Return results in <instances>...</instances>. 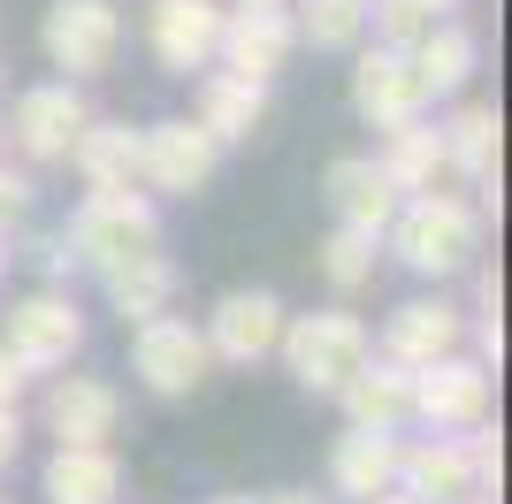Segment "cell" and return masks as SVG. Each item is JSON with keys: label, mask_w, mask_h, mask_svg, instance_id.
Segmentation results:
<instances>
[{"label": "cell", "mask_w": 512, "mask_h": 504, "mask_svg": "<svg viewBox=\"0 0 512 504\" xmlns=\"http://www.w3.org/2000/svg\"><path fill=\"white\" fill-rule=\"evenodd\" d=\"M482 214H474V199H459V191H413V199H398V214H390L383 245L406 260L413 275H428V283H451V275H467L474 260H482Z\"/></svg>", "instance_id": "obj_1"}, {"label": "cell", "mask_w": 512, "mask_h": 504, "mask_svg": "<svg viewBox=\"0 0 512 504\" xmlns=\"http://www.w3.org/2000/svg\"><path fill=\"white\" fill-rule=\"evenodd\" d=\"M62 245L77 252V268H85V275H115V268H130L138 252L161 245V207L146 199V184L85 191V207L62 222Z\"/></svg>", "instance_id": "obj_2"}, {"label": "cell", "mask_w": 512, "mask_h": 504, "mask_svg": "<svg viewBox=\"0 0 512 504\" xmlns=\"http://www.w3.org/2000/svg\"><path fill=\"white\" fill-rule=\"evenodd\" d=\"M276 352H283V367H291V382H299V390H314V398H337L344 382L367 367L375 336H367L360 314L329 306V314H283Z\"/></svg>", "instance_id": "obj_3"}, {"label": "cell", "mask_w": 512, "mask_h": 504, "mask_svg": "<svg viewBox=\"0 0 512 504\" xmlns=\"http://www.w3.org/2000/svg\"><path fill=\"white\" fill-rule=\"evenodd\" d=\"M130 375L146 382L153 398H192L199 382L214 375V352H207V329H192L184 314H146L130 321Z\"/></svg>", "instance_id": "obj_4"}, {"label": "cell", "mask_w": 512, "mask_h": 504, "mask_svg": "<svg viewBox=\"0 0 512 504\" xmlns=\"http://www.w3.org/2000/svg\"><path fill=\"white\" fill-rule=\"evenodd\" d=\"M39 46L69 84L107 77L115 54H123V8H115V0H54L46 23H39Z\"/></svg>", "instance_id": "obj_5"}, {"label": "cell", "mask_w": 512, "mask_h": 504, "mask_svg": "<svg viewBox=\"0 0 512 504\" xmlns=\"http://www.w3.org/2000/svg\"><path fill=\"white\" fill-rule=\"evenodd\" d=\"M0 344H8L31 375H54V367H69V359L85 352V306H77L62 283H46V291H31V298L8 306Z\"/></svg>", "instance_id": "obj_6"}, {"label": "cell", "mask_w": 512, "mask_h": 504, "mask_svg": "<svg viewBox=\"0 0 512 504\" xmlns=\"http://www.w3.org/2000/svg\"><path fill=\"white\" fill-rule=\"evenodd\" d=\"M490 398H497V375L467 344L428 359V367H413V420L421 428H444V436L451 428H474V420H490Z\"/></svg>", "instance_id": "obj_7"}, {"label": "cell", "mask_w": 512, "mask_h": 504, "mask_svg": "<svg viewBox=\"0 0 512 504\" xmlns=\"http://www.w3.org/2000/svg\"><path fill=\"white\" fill-rule=\"evenodd\" d=\"M214 168H222V146H214L192 115H169V123L138 130V184H146V191L192 199V191L214 184Z\"/></svg>", "instance_id": "obj_8"}, {"label": "cell", "mask_w": 512, "mask_h": 504, "mask_svg": "<svg viewBox=\"0 0 512 504\" xmlns=\"http://www.w3.org/2000/svg\"><path fill=\"white\" fill-rule=\"evenodd\" d=\"M85 123H92V107L69 77L31 84V92H16V107H8V138H16L23 161H69V146H77Z\"/></svg>", "instance_id": "obj_9"}, {"label": "cell", "mask_w": 512, "mask_h": 504, "mask_svg": "<svg viewBox=\"0 0 512 504\" xmlns=\"http://www.w3.org/2000/svg\"><path fill=\"white\" fill-rule=\"evenodd\" d=\"M199 329H207L214 367H260L283 336V298L276 291H230V298H214V314Z\"/></svg>", "instance_id": "obj_10"}, {"label": "cell", "mask_w": 512, "mask_h": 504, "mask_svg": "<svg viewBox=\"0 0 512 504\" xmlns=\"http://www.w3.org/2000/svg\"><path fill=\"white\" fill-rule=\"evenodd\" d=\"M222 0H153L146 8V46L153 62L169 69V77H192V69L214 62V46H222Z\"/></svg>", "instance_id": "obj_11"}, {"label": "cell", "mask_w": 512, "mask_h": 504, "mask_svg": "<svg viewBox=\"0 0 512 504\" xmlns=\"http://www.w3.org/2000/svg\"><path fill=\"white\" fill-rule=\"evenodd\" d=\"M352 107H360V123H375V130L406 123V115H428L406 46H383V39L360 46V62H352Z\"/></svg>", "instance_id": "obj_12"}, {"label": "cell", "mask_w": 512, "mask_h": 504, "mask_svg": "<svg viewBox=\"0 0 512 504\" xmlns=\"http://www.w3.org/2000/svg\"><path fill=\"white\" fill-rule=\"evenodd\" d=\"M406 497L421 504H451V497H482V482H474V459H467V436L459 428H428L421 443H398V482Z\"/></svg>", "instance_id": "obj_13"}, {"label": "cell", "mask_w": 512, "mask_h": 504, "mask_svg": "<svg viewBox=\"0 0 512 504\" xmlns=\"http://www.w3.org/2000/svg\"><path fill=\"white\" fill-rule=\"evenodd\" d=\"M291 46H299L291 8H230V16H222V46H214V62L237 69V77L268 84L283 62H291Z\"/></svg>", "instance_id": "obj_14"}, {"label": "cell", "mask_w": 512, "mask_h": 504, "mask_svg": "<svg viewBox=\"0 0 512 504\" xmlns=\"http://www.w3.org/2000/svg\"><path fill=\"white\" fill-rule=\"evenodd\" d=\"M459 344H467V306H451L444 291L406 298V306L383 321V359H398V367H428V359L459 352Z\"/></svg>", "instance_id": "obj_15"}, {"label": "cell", "mask_w": 512, "mask_h": 504, "mask_svg": "<svg viewBox=\"0 0 512 504\" xmlns=\"http://www.w3.org/2000/svg\"><path fill=\"white\" fill-rule=\"evenodd\" d=\"M321 199H329V214H337V230H360V237H383L390 214H398V191H390V176L375 168V153H344V161H329Z\"/></svg>", "instance_id": "obj_16"}, {"label": "cell", "mask_w": 512, "mask_h": 504, "mask_svg": "<svg viewBox=\"0 0 512 504\" xmlns=\"http://www.w3.org/2000/svg\"><path fill=\"white\" fill-rule=\"evenodd\" d=\"M199 130H207L214 146H245L260 123H268V84L260 77H237V69H199Z\"/></svg>", "instance_id": "obj_17"}, {"label": "cell", "mask_w": 512, "mask_h": 504, "mask_svg": "<svg viewBox=\"0 0 512 504\" xmlns=\"http://www.w3.org/2000/svg\"><path fill=\"white\" fill-rule=\"evenodd\" d=\"M123 428V398L100 375H62L46 390V436L54 443H107Z\"/></svg>", "instance_id": "obj_18"}, {"label": "cell", "mask_w": 512, "mask_h": 504, "mask_svg": "<svg viewBox=\"0 0 512 504\" xmlns=\"http://www.w3.org/2000/svg\"><path fill=\"white\" fill-rule=\"evenodd\" d=\"M406 54H413V77H421V100H428V107H436V100H459V92H467V77L482 69V39H474L459 16L428 23Z\"/></svg>", "instance_id": "obj_19"}, {"label": "cell", "mask_w": 512, "mask_h": 504, "mask_svg": "<svg viewBox=\"0 0 512 504\" xmlns=\"http://www.w3.org/2000/svg\"><path fill=\"white\" fill-rule=\"evenodd\" d=\"M39 489L46 504H123V459L107 443H54Z\"/></svg>", "instance_id": "obj_20"}, {"label": "cell", "mask_w": 512, "mask_h": 504, "mask_svg": "<svg viewBox=\"0 0 512 504\" xmlns=\"http://www.w3.org/2000/svg\"><path fill=\"white\" fill-rule=\"evenodd\" d=\"M337 405H344V420L352 428H406L413 420V367H398V359H383V352H367V367L352 382L337 390Z\"/></svg>", "instance_id": "obj_21"}, {"label": "cell", "mask_w": 512, "mask_h": 504, "mask_svg": "<svg viewBox=\"0 0 512 504\" xmlns=\"http://www.w3.org/2000/svg\"><path fill=\"white\" fill-rule=\"evenodd\" d=\"M398 482V436L390 428H344L337 443H329V489L352 504L383 497V489Z\"/></svg>", "instance_id": "obj_22"}, {"label": "cell", "mask_w": 512, "mask_h": 504, "mask_svg": "<svg viewBox=\"0 0 512 504\" xmlns=\"http://www.w3.org/2000/svg\"><path fill=\"white\" fill-rule=\"evenodd\" d=\"M375 168L390 176V191H398V199H413V191H436V184H444V130L428 123V115L390 123V130H383V153H375Z\"/></svg>", "instance_id": "obj_23"}, {"label": "cell", "mask_w": 512, "mask_h": 504, "mask_svg": "<svg viewBox=\"0 0 512 504\" xmlns=\"http://www.w3.org/2000/svg\"><path fill=\"white\" fill-rule=\"evenodd\" d=\"M107 283V306H115V321H146V314H161V306H176V291H184V268H176L169 252L153 245V252H138L130 268H115V275H100Z\"/></svg>", "instance_id": "obj_24"}, {"label": "cell", "mask_w": 512, "mask_h": 504, "mask_svg": "<svg viewBox=\"0 0 512 504\" xmlns=\"http://www.w3.org/2000/svg\"><path fill=\"white\" fill-rule=\"evenodd\" d=\"M69 168L85 176V191H130L138 184V130L92 115V123L77 130V146H69Z\"/></svg>", "instance_id": "obj_25"}, {"label": "cell", "mask_w": 512, "mask_h": 504, "mask_svg": "<svg viewBox=\"0 0 512 504\" xmlns=\"http://www.w3.org/2000/svg\"><path fill=\"white\" fill-rule=\"evenodd\" d=\"M444 130V176H467V184H482V176H497V146H505V123H497L490 100H467Z\"/></svg>", "instance_id": "obj_26"}, {"label": "cell", "mask_w": 512, "mask_h": 504, "mask_svg": "<svg viewBox=\"0 0 512 504\" xmlns=\"http://www.w3.org/2000/svg\"><path fill=\"white\" fill-rule=\"evenodd\" d=\"M299 39L321 46V54H352L367 39V0H299Z\"/></svg>", "instance_id": "obj_27"}, {"label": "cell", "mask_w": 512, "mask_h": 504, "mask_svg": "<svg viewBox=\"0 0 512 504\" xmlns=\"http://www.w3.org/2000/svg\"><path fill=\"white\" fill-rule=\"evenodd\" d=\"M383 237H360V230H329L321 237V275H329V291L337 298H360L375 283V260H383Z\"/></svg>", "instance_id": "obj_28"}, {"label": "cell", "mask_w": 512, "mask_h": 504, "mask_svg": "<svg viewBox=\"0 0 512 504\" xmlns=\"http://www.w3.org/2000/svg\"><path fill=\"white\" fill-rule=\"evenodd\" d=\"M459 16V0H367V31L383 46H413L428 23Z\"/></svg>", "instance_id": "obj_29"}, {"label": "cell", "mask_w": 512, "mask_h": 504, "mask_svg": "<svg viewBox=\"0 0 512 504\" xmlns=\"http://www.w3.org/2000/svg\"><path fill=\"white\" fill-rule=\"evenodd\" d=\"M23 214H31V176L0 161V237H8V230H23Z\"/></svg>", "instance_id": "obj_30"}, {"label": "cell", "mask_w": 512, "mask_h": 504, "mask_svg": "<svg viewBox=\"0 0 512 504\" xmlns=\"http://www.w3.org/2000/svg\"><path fill=\"white\" fill-rule=\"evenodd\" d=\"M31 260L46 268V283H69V275H85V268H77V252L62 245V230H39V237H31Z\"/></svg>", "instance_id": "obj_31"}, {"label": "cell", "mask_w": 512, "mask_h": 504, "mask_svg": "<svg viewBox=\"0 0 512 504\" xmlns=\"http://www.w3.org/2000/svg\"><path fill=\"white\" fill-rule=\"evenodd\" d=\"M467 344H474V359H482V367H505V321L497 314H467Z\"/></svg>", "instance_id": "obj_32"}, {"label": "cell", "mask_w": 512, "mask_h": 504, "mask_svg": "<svg viewBox=\"0 0 512 504\" xmlns=\"http://www.w3.org/2000/svg\"><path fill=\"white\" fill-rule=\"evenodd\" d=\"M474 314H497V306H505V283H497V268H490V260H474Z\"/></svg>", "instance_id": "obj_33"}, {"label": "cell", "mask_w": 512, "mask_h": 504, "mask_svg": "<svg viewBox=\"0 0 512 504\" xmlns=\"http://www.w3.org/2000/svg\"><path fill=\"white\" fill-rule=\"evenodd\" d=\"M16 451H23V413H16V405H0V474L16 466Z\"/></svg>", "instance_id": "obj_34"}, {"label": "cell", "mask_w": 512, "mask_h": 504, "mask_svg": "<svg viewBox=\"0 0 512 504\" xmlns=\"http://www.w3.org/2000/svg\"><path fill=\"white\" fill-rule=\"evenodd\" d=\"M23 382H31V367H23V359L0 344V405H16V398H23Z\"/></svg>", "instance_id": "obj_35"}, {"label": "cell", "mask_w": 512, "mask_h": 504, "mask_svg": "<svg viewBox=\"0 0 512 504\" xmlns=\"http://www.w3.org/2000/svg\"><path fill=\"white\" fill-rule=\"evenodd\" d=\"M260 504H329V497H314V489H276V497H260Z\"/></svg>", "instance_id": "obj_36"}, {"label": "cell", "mask_w": 512, "mask_h": 504, "mask_svg": "<svg viewBox=\"0 0 512 504\" xmlns=\"http://www.w3.org/2000/svg\"><path fill=\"white\" fill-rule=\"evenodd\" d=\"M367 504H421V497H406V489H383V497H367Z\"/></svg>", "instance_id": "obj_37"}, {"label": "cell", "mask_w": 512, "mask_h": 504, "mask_svg": "<svg viewBox=\"0 0 512 504\" xmlns=\"http://www.w3.org/2000/svg\"><path fill=\"white\" fill-rule=\"evenodd\" d=\"M230 8H291V0H230Z\"/></svg>", "instance_id": "obj_38"}, {"label": "cell", "mask_w": 512, "mask_h": 504, "mask_svg": "<svg viewBox=\"0 0 512 504\" xmlns=\"http://www.w3.org/2000/svg\"><path fill=\"white\" fill-rule=\"evenodd\" d=\"M8 260H16V252H8V237H0V275H8Z\"/></svg>", "instance_id": "obj_39"}, {"label": "cell", "mask_w": 512, "mask_h": 504, "mask_svg": "<svg viewBox=\"0 0 512 504\" xmlns=\"http://www.w3.org/2000/svg\"><path fill=\"white\" fill-rule=\"evenodd\" d=\"M214 504H260V497H214Z\"/></svg>", "instance_id": "obj_40"}, {"label": "cell", "mask_w": 512, "mask_h": 504, "mask_svg": "<svg viewBox=\"0 0 512 504\" xmlns=\"http://www.w3.org/2000/svg\"><path fill=\"white\" fill-rule=\"evenodd\" d=\"M451 504H497V497H451Z\"/></svg>", "instance_id": "obj_41"}, {"label": "cell", "mask_w": 512, "mask_h": 504, "mask_svg": "<svg viewBox=\"0 0 512 504\" xmlns=\"http://www.w3.org/2000/svg\"><path fill=\"white\" fill-rule=\"evenodd\" d=\"M0 138H8V130H0Z\"/></svg>", "instance_id": "obj_42"}, {"label": "cell", "mask_w": 512, "mask_h": 504, "mask_svg": "<svg viewBox=\"0 0 512 504\" xmlns=\"http://www.w3.org/2000/svg\"><path fill=\"white\" fill-rule=\"evenodd\" d=\"M0 504H8V497H0Z\"/></svg>", "instance_id": "obj_43"}]
</instances>
